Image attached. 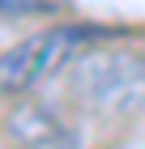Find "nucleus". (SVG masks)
Masks as SVG:
<instances>
[{"label": "nucleus", "mask_w": 145, "mask_h": 149, "mask_svg": "<svg viewBox=\"0 0 145 149\" xmlns=\"http://www.w3.org/2000/svg\"><path fill=\"white\" fill-rule=\"evenodd\" d=\"M73 94L98 115H137L145 107V60L102 51L73 68Z\"/></svg>", "instance_id": "1"}, {"label": "nucleus", "mask_w": 145, "mask_h": 149, "mask_svg": "<svg viewBox=\"0 0 145 149\" xmlns=\"http://www.w3.org/2000/svg\"><path fill=\"white\" fill-rule=\"evenodd\" d=\"M98 30L90 26H60V30H43L22 43H13L9 51H0V94H26L39 81H47L60 64L77 56V47L90 43Z\"/></svg>", "instance_id": "2"}, {"label": "nucleus", "mask_w": 145, "mask_h": 149, "mask_svg": "<svg viewBox=\"0 0 145 149\" xmlns=\"http://www.w3.org/2000/svg\"><path fill=\"white\" fill-rule=\"evenodd\" d=\"M51 0H0V17H22V13H47Z\"/></svg>", "instance_id": "3"}, {"label": "nucleus", "mask_w": 145, "mask_h": 149, "mask_svg": "<svg viewBox=\"0 0 145 149\" xmlns=\"http://www.w3.org/2000/svg\"><path fill=\"white\" fill-rule=\"evenodd\" d=\"M22 149H77V141H73V136H34L30 141V145H22Z\"/></svg>", "instance_id": "4"}]
</instances>
